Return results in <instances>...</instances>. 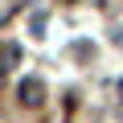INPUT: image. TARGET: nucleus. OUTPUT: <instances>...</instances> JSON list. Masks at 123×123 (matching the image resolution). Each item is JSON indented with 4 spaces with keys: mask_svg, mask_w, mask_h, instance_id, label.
<instances>
[{
    "mask_svg": "<svg viewBox=\"0 0 123 123\" xmlns=\"http://www.w3.org/2000/svg\"><path fill=\"white\" fill-rule=\"evenodd\" d=\"M41 94H45V90H41V82H37V78H25V82H21V98H25L29 107H37V103H41Z\"/></svg>",
    "mask_w": 123,
    "mask_h": 123,
    "instance_id": "1",
    "label": "nucleus"
},
{
    "mask_svg": "<svg viewBox=\"0 0 123 123\" xmlns=\"http://www.w3.org/2000/svg\"><path fill=\"white\" fill-rule=\"evenodd\" d=\"M0 82H4V66H0Z\"/></svg>",
    "mask_w": 123,
    "mask_h": 123,
    "instance_id": "2",
    "label": "nucleus"
}]
</instances>
